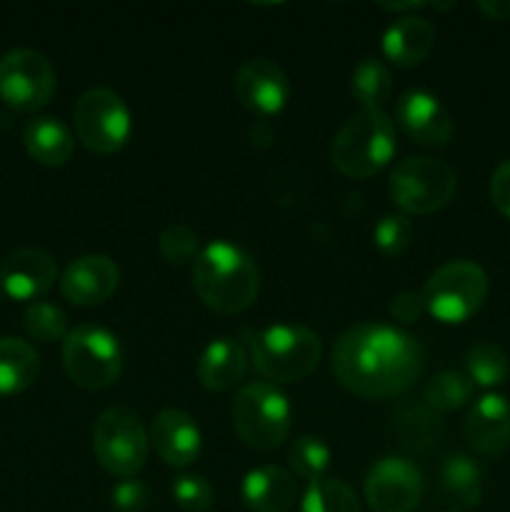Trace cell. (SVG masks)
Instances as JSON below:
<instances>
[{
    "label": "cell",
    "mask_w": 510,
    "mask_h": 512,
    "mask_svg": "<svg viewBox=\"0 0 510 512\" xmlns=\"http://www.w3.org/2000/svg\"><path fill=\"white\" fill-rule=\"evenodd\" d=\"M55 93V68L43 53L15 48L0 58V98L20 113H35Z\"/></svg>",
    "instance_id": "8fae6325"
},
{
    "label": "cell",
    "mask_w": 510,
    "mask_h": 512,
    "mask_svg": "<svg viewBox=\"0 0 510 512\" xmlns=\"http://www.w3.org/2000/svg\"><path fill=\"white\" fill-rule=\"evenodd\" d=\"M193 288L215 313H245L258 298V265L240 245L230 240H213L195 258Z\"/></svg>",
    "instance_id": "7a4b0ae2"
},
{
    "label": "cell",
    "mask_w": 510,
    "mask_h": 512,
    "mask_svg": "<svg viewBox=\"0 0 510 512\" xmlns=\"http://www.w3.org/2000/svg\"><path fill=\"white\" fill-rule=\"evenodd\" d=\"M235 93L253 113L275 115L288 103L290 80L270 58H250L235 73Z\"/></svg>",
    "instance_id": "4fadbf2b"
},
{
    "label": "cell",
    "mask_w": 510,
    "mask_h": 512,
    "mask_svg": "<svg viewBox=\"0 0 510 512\" xmlns=\"http://www.w3.org/2000/svg\"><path fill=\"white\" fill-rule=\"evenodd\" d=\"M155 453L173 468H185L200 455V430L188 413L165 408L150 423L148 433Z\"/></svg>",
    "instance_id": "e0dca14e"
},
{
    "label": "cell",
    "mask_w": 510,
    "mask_h": 512,
    "mask_svg": "<svg viewBox=\"0 0 510 512\" xmlns=\"http://www.w3.org/2000/svg\"><path fill=\"white\" fill-rule=\"evenodd\" d=\"M423 495V473L408 458L388 455L370 468L365 478V500L375 512H410Z\"/></svg>",
    "instance_id": "7c38bea8"
},
{
    "label": "cell",
    "mask_w": 510,
    "mask_h": 512,
    "mask_svg": "<svg viewBox=\"0 0 510 512\" xmlns=\"http://www.w3.org/2000/svg\"><path fill=\"white\" fill-rule=\"evenodd\" d=\"M425 310L440 323L458 325L473 318L488 298V275L473 260H453L435 270L420 290Z\"/></svg>",
    "instance_id": "8992f818"
},
{
    "label": "cell",
    "mask_w": 510,
    "mask_h": 512,
    "mask_svg": "<svg viewBox=\"0 0 510 512\" xmlns=\"http://www.w3.org/2000/svg\"><path fill=\"white\" fill-rule=\"evenodd\" d=\"M350 90H353L355 100L363 103V108L383 110V105L390 100V93H393L390 70L385 68L383 60L363 58L355 65L353 78H350Z\"/></svg>",
    "instance_id": "4316f807"
},
{
    "label": "cell",
    "mask_w": 510,
    "mask_h": 512,
    "mask_svg": "<svg viewBox=\"0 0 510 512\" xmlns=\"http://www.w3.org/2000/svg\"><path fill=\"white\" fill-rule=\"evenodd\" d=\"M465 440L480 455H500L510 445V403L503 395L488 393L470 408L465 418Z\"/></svg>",
    "instance_id": "ac0fdd59"
},
{
    "label": "cell",
    "mask_w": 510,
    "mask_h": 512,
    "mask_svg": "<svg viewBox=\"0 0 510 512\" xmlns=\"http://www.w3.org/2000/svg\"><path fill=\"white\" fill-rule=\"evenodd\" d=\"M0 295H3V293H0Z\"/></svg>",
    "instance_id": "60d3db41"
},
{
    "label": "cell",
    "mask_w": 510,
    "mask_h": 512,
    "mask_svg": "<svg viewBox=\"0 0 510 512\" xmlns=\"http://www.w3.org/2000/svg\"><path fill=\"white\" fill-rule=\"evenodd\" d=\"M393 203L413 215H428L445 208L458 190V173L445 160L410 155L400 160L388 180Z\"/></svg>",
    "instance_id": "5b68a950"
},
{
    "label": "cell",
    "mask_w": 510,
    "mask_h": 512,
    "mask_svg": "<svg viewBox=\"0 0 510 512\" xmlns=\"http://www.w3.org/2000/svg\"><path fill=\"white\" fill-rule=\"evenodd\" d=\"M300 512H360L358 495L338 478L310 480Z\"/></svg>",
    "instance_id": "83f0119b"
},
{
    "label": "cell",
    "mask_w": 510,
    "mask_h": 512,
    "mask_svg": "<svg viewBox=\"0 0 510 512\" xmlns=\"http://www.w3.org/2000/svg\"><path fill=\"white\" fill-rule=\"evenodd\" d=\"M393 418L400 445H405L413 453H428L438 443L443 420L423 400H405V403H400L395 408Z\"/></svg>",
    "instance_id": "603a6c76"
},
{
    "label": "cell",
    "mask_w": 510,
    "mask_h": 512,
    "mask_svg": "<svg viewBox=\"0 0 510 512\" xmlns=\"http://www.w3.org/2000/svg\"><path fill=\"white\" fill-rule=\"evenodd\" d=\"M160 255L168 260L170 265H185L195 263L200 255V238L193 228L183 223L168 225L158 238Z\"/></svg>",
    "instance_id": "d6a6232c"
},
{
    "label": "cell",
    "mask_w": 510,
    "mask_h": 512,
    "mask_svg": "<svg viewBox=\"0 0 510 512\" xmlns=\"http://www.w3.org/2000/svg\"><path fill=\"white\" fill-rule=\"evenodd\" d=\"M423 313H428V310H425L423 293H415V290H403V293L395 295L393 303H390V315H393L395 320H400V323H415V320H420Z\"/></svg>",
    "instance_id": "d590c367"
},
{
    "label": "cell",
    "mask_w": 510,
    "mask_h": 512,
    "mask_svg": "<svg viewBox=\"0 0 510 512\" xmlns=\"http://www.w3.org/2000/svg\"><path fill=\"white\" fill-rule=\"evenodd\" d=\"M40 355L28 340L0 338V395L28 390L38 380Z\"/></svg>",
    "instance_id": "cb8c5ba5"
},
{
    "label": "cell",
    "mask_w": 510,
    "mask_h": 512,
    "mask_svg": "<svg viewBox=\"0 0 510 512\" xmlns=\"http://www.w3.org/2000/svg\"><path fill=\"white\" fill-rule=\"evenodd\" d=\"M415 238V225L408 215L388 213L378 220L373 240L383 255H400L410 248Z\"/></svg>",
    "instance_id": "1f68e13d"
},
{
    "label": "cell",
    "mask_w": 510,
    "mask_h": 512,
    "mask_svg": "<svg viewBox=\"0 0 510 512\" xmlns=\"http://www.w3.org/2000/svg\"><path fill=\"white\" fill-rule=\"evenodd\" d=\"M435 45V30L423 15H400L388 25L383 35V53L393 60L395 65L423 63Z\"/></svg>",
    "instance_id": "ffe728a7"
},
{
    "label": "cell",
    "mask_w": 510,
    "mask_h": 512,
    "mask_svg": "<svg viewBox=\"0 0 510 512\" xmlns=\"http://www.w3.org/2000/svg\"><path fill=\"white\" fill-rule=\"evenodd\" d=\"M448 512H458V510H448Z\"/></svg>",
    "instance_id": "ab89813d"
},
{
    "label": "cell",
    "mask_w": 510,
    "mask_h": 512,
    "mask_svg": "<svg viewBox=\"0 0 510 512\" xmlns=\"http://www.w3.org/2000/svg\"><path fill=\"white\" fill-rule=\"evenodd\" d=\"M248 355L235 338H218L203 350L198 360V380L213 393H225L243 380Z\"/></svg>",
    "instance_id": "44dd1931"
},
{
    "label": "cell",
    "mask_w": 510,
    "mask_h": 512,
    "mask_svg": "<svg viewBox=\"0 0 510 512\" xmlns=\"http://www.w3.org/2000/svg\"><path fill=\"white\" fill-rule=\"evenodd\" d=\"M75 135L88 150L100 155L118 153L130 138V110L118 93L90 88L73 108Z\"/></svg>",
    "instance_id": "30bf717a"
},
{
    "label": "cell",
    "mask_w": 510,
    "mask_h": 512,
    "mask_svg": "<svg viewBox=\"0 0 510 512\" xmlns=\"http://www.w3.org/2000/svg\"><path fill=\"white\" fill-rule=\"evenodd\" d=\"M465 368H468V378L473 380V385H483V388L503 385L510 373L508 355L493 343L473 345L465 355Z\"/></svg>",
    "instance_id": "f1b7e54d"
},
{
    "label": "cell",
    "mask_w": 510,
    "mask_h": 512,
    "mask_svg": "<svg viewBox=\"0 0 510 512\" xmlns=\"http://www.w3.org/2000/svg\"><path fill=\"white\" fill-rule=\"evenodd\" d=\"M23 328L28 330L30 338L40 340V343H55V340H65L68 330V315L53 303H33L28 305L23 315Z\"/></svg>",
    "instance_id": "4dcf8cb0"
},
{
    "label": "cell",
    "mask_w": 510,
    "mask_h": 512,
    "mask_svg": "<svg viewBox=\"0 0 510 512\" xmlns=\"http://www.w3.org/2000/svg\"><path fill=\"white\" fill-rule=\"evenodd\" d=\"M58 280L55 258L43 248H20L0 263V290L13 300H33Z\"/></svg>",
    "instance_id": "9a60e30c"
},
{
    "label": "cell",
    "mask_w": 510,
    "mask_h": 512,
    "mask_svg": "<svg viewBox=\"0 0 510 512\" xmlns=\"http://www.w3.org/2000/svg\"><path fill=\"white\" fill-rule=\"evenodd\" d=\"M475 393L473 380L468 373H458V370H443V373L433 375L423 388V403L438 415L455 413L463 405L470 403Z\"/></svg>",
    "instance_id": "484cf974"
},
{
    "label": "cell",
    "mask_w": 510,
    "mask_h": 512,
    "mask_svg": "<svg viewBox=\"0 0 510 512\" xmlns=\"http://www.w3.org/2000/svg\"><path fill=\"white\" fill-rule=\"evenodd\" d=\"M423 345L388 323H358L333 348V375L360 398H395L423 373Z\"/></svg>",
    "instance_id": "6da1fadb"
},
{
    "label": "cell",
    "mask_w": 510,
    "mask_h": 512,
    "mask_svg": "<svg viewBox=\"0 0 510 512\" xmlns=\"http://www.w3.org/2000/svg\"><path fill=\"white\" fill-rule=\"evenodd\" d=\"M233 425L248 448L275 450L290 433V403L273 383H250L233 400Z\"/></svg>",
    "instance_id": "52a82bcc"
},
{
    "label": "cell",
    "mask_w": 510,
    "mask_h": 512,
    "mask_svg": "<svg viewBox=\"0 0 510 512\" xmlns=\"http://www.w3.org/2000/svg\"><path fill=\"white\" fill-rule=\"evenodd\" d=\"M380 8L385 10H395V13H403V10H420L425 8V3H420V0H410V3H380Z\"/></svg>",
    "instance_id": "f35d334b"
},
{
    "label": "cell",
    "mask_w": 510,
    "mask_h": 512,
    "mask_svg": "<svg viewBox=\"0 0 510 512\" xmlns=\"http://www.w3.org/2000/svg\"><path fill=\"white\" fill-rule=\"evenodd\" d=\"M148 505V490L138 480H123L113 488V508L118 512H143Z\"/></svg>",
    "instance_id": "e575fe53"
},
{
    "label": "cell",
    "mask_w": 510,
    "mask_h": 512,
    "mask_svg": "<svg viewBox=\"0 0 510 512\" xmlns=\"http://www.w3.org/2000/svg\"><path fill=\"white\" fill-rule=\"evenodd\" d=\"M23 145L30 158L43 165L68 163L75 150V138L65 123L53 115H38L23 130Z\"/></svg>",
    "instance_id": "7402d4cb"
},
{
    "label": "cell",
    "mask_w": 510,
    "mask_h": 512,
    "mask_svg": "<svg viewBox=\"0 0 510 512\" xmlns=\"http://www.w3.org/2000/svg\"><path fill=\"white\" fill-rule=\"evenodd\" d=\"M395 153V125L385 110H358L330 143V160L348 178H373Z\"/></svg>",
    "instance_id": "3957f363"
},
{
    "label": "cell",
    "mask_w": 510,
    "mask_h": 512,
    "mask_svg": "<svg viewBox=\"0 0 510 512\" xmlns=\"http://www.w3.org/2000/svg\"><path fill=\"white\" fill-rule=\"evenodd\" d=\"M243 500L253 512H288L298 500V485L288 470L263 465L245 475Z\"/></svg>",
    "instance_id": "d6986e66"
},
{
    "label": "cell",
    "mask_w": 510,
    "mask_h": 512,
    "mask_svg": "<svg viewBox=\"0 0 510 512\" xmlns=\"http://www.w3.org/2000/svg\"><path fill=\"white\" fill-rule=\"evenodd\" d=\"M63 365L75 385L103 390L120 378L123 348L108 328L78 325L63 340Z\"/></svg>",
    "instance_id": "ba28073f"
},
{
    "label": "cell",
    "mask_w": 510,
    "mask_h": 512,
    "mask_svg": "<svg viewBox=\"0 0 510 512\" xmlns=\"http://www.w3.org/2000/svg\"><path fill=\"white\" fill-rule=\"evenodd\" d=\"M150 438L130 408H110L93 425V453L115 478H133L148 460Z\"/></svg>",
    "instance_id": "9c48e42d"
},
{
    "label": "cell",
    "mask_w": 510,
    "mask_h": 512,
    "mask_svg": "<svg viewBox=\"0 0 510 512\" xmlns=\"http://www.w3.org/2000/svg\"><path fill=\"white\" fill-rule=\"evenodd\" d=\"M253 365L273 383H300L320 363L323 343L305 325L278 323L260 330L250 345Z\"/></svg>",
    "instance_id": "277c9868"
},
{
    "label": "cell",
    "mask_w": 510,
    "mask_h": 512,
    "mask_svg": "<svg viewBox=\"0 0 510 512\" xmlns=\"http://www.w3.org/2000/svg\"><path fill=\"white\" fill-rule=\"evenodd\" d=\"M478 10L488 15L490 20H508L510 18V0H480Z\"/></svg>",
    "instance_id": "74e56055"
},
{
    "label": "cell",
    "mask_w": 510,
    "mask_h": 512,
    "mask_svg": "<svg viewBox=\"0 0 510 512\" xmlns=\"http://www.w3.org/2000/svg\"><path fill=\"white\" fill-rule=\"evenodd\" d=\"M440 483L445 495L465 508H473L483 498V470L470 455H450L440 470Z\"/></svg>",
    "instance_id": "d4e9b609"
},
{
    "label": "cell",
    "mask_w": 510,
    "mask_h": 512,
    "mask_svg": "<svg viewBox=\"0 0 510 512\" xmlns=\"http://www.w3.org/2000/svg\"><path fill=\"white\" fill-rule=\"evenodd\" d=\"M398 123L415 143L440 148L453 138V118L445 110V105L433 93L423 88H410L400 95Z\"/></svg>",
    "instance_id": "5bb4252c"
},
{
    "label": "cell",
    "mask_w": 510,
    "mask_h": 512,
    "mask_svg": "<svg viewBox=\"0 0 510 512\" xmlns=\"http://www.w3.org/2000/svg\"><path fill=\"white\" fill-rule=\"evenodd\" d=\"M120 270L108 255H83L65 268L60 278V290L65 298L80 308L100 305L115 293Z\"/></svg>",
    "instance_id": "2e32d148"
},
{
    "label": "cell",
    "mask_w": 510,
    "mask_h": 512,
    "mask_svg": "<svg viewBox=\"0 0 510 512\" xmlns=\"http://www.w3.org/2000/svg\"><path fill=\"white\" fill-rule=\"evenodd\" d=\"M330 453L328 445L323 443L315 435H300L298 440H293V445L288 448V463L295 470V475L310 480L325 478V470L330 468Z\"/></svg>",
    "instance_id": "f546056e"
},
{
    "label": "cell",
    "mask_w": 510,
    "mask_h": 512,
    "mask_svg": "<svg viewBox=\"0 0 510 512\" xmlns=\"http://www.w3.org/2000/svg\"><path fill=\"white\" fill-rule=\"evenodd\" d=\"M490 198H493L495 208L510 220V160H503L495 168L493 178H490Z\"/></svg>",
    "instance_id": "8d00e7d4"
},
{
    "label": "cell",
    "mask_w": 510,
    "mask_h": 512,
    "mask_svg": "<svg viewBox=\"0 0 510 512\" xmlns=\"http://www.w3.org/2000/svg\"><path fill=\"white\" fill-rule=\"evenodd\" d=\"M173 498L185 512H208L213 505V485L198 473L180 475L173 483Z\"/></svg>",
    "instance_id": "836d02e7"
}]
</instances>
